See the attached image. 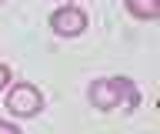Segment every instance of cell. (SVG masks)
<instances>
[{
	"mask_svg": "<svg viewBox=\"0 0 160 134\" xmlns=\"http://www.w3.org/2000/svg\"><path fill=\"white\" fill-rule=\"evenodd\" d=\"M0 134H20L13 124H7V121H0Z\"/></svg>",
	"mask_w": 160,
	"mask_h": 134,
	"instance_id": "8992f818",
	"label": "cell"
},
{
	"mask_svg": "<svg viewBox=\"0 0 160 134\" xmlns=\"http://www.w3.org/2000/svg\"><path fill=\"white\" fill-rule=\"evenodd\" d=\"M50 27L60 37H77V34L87 30V13L77 10V7H63V10H57L50 17Z\"/></svg>",
	"mask_w": 160,
	"mask_h": 134,
	"instance_id": "3957f363",
	"label": "cell"
},
{
	"mask_svg": "<svg viewBox=\"0 0 160 134\" xmlns=\"http://www.w3.org/2000/svg\"><path fill=\"white\" fill-rule=\"evenodd\" d=\"M127 10L140 20H153L160 17V0H127Z\"/></svg>",
	"mask_w": 160,
	"mask_h": 134,
	"instance_id": "277c9868",
	"label": "cell"
},
{
	"mask_svg": "<svg viewBox=\"0 0 160 134\" xmlns=\"http://www.w3.org/2000/svg\"><path fill=\"white\" fill-rule=\"evenodd\" d=\"M120 101L127 104L130 111L140 104V91H137V84L130 81V77H100V81L90 84V104H93V107L110 111V107H117Z\"/></svg>",
	"mask_w": 160,
	"mask_h": 134,
	"instance_id": "6da1fadb",
	"label": "cell"
},
{
	"mask_svg": "<svg viewBox=\"0 0 160 134\" xmlns=\"http://www.w3.org/2000/svg\"><path fill=\"white\" fill-rule=\"evenodd\" d=\"M40 107H43V97L33 84H17L7 97V111L17 117H33V114H40Z\"/></svg>",
	"mask_w": 160,
	"mask_h": 134,
	"instance_id": "7a4b0ae2",
	"label": "cell"
},
{
	"mask_svg": "<svg viewBox=\"0 0 160 134\" xmlns=\"http://www.w3.org/2000/svg\"><path fill=\"white\" fill-rule=\"evenodd\" d=\"M7 84H10V67H7V64H0V91H3Z\"/></svg>",
	"mask_w": 160,
	"mask_h": 134,
	"instance_id": "5b68a950",
	"label": "cell"
}]
</instances>
